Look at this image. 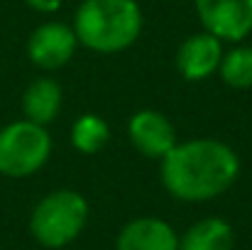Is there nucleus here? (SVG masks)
<instances>
[{
  "label": "nucleus",
  "mask_w": 252,
  "mask_h": 250,
  "mask_svg": "<svg viewBox=\"0 0 252 250\" xmlns=\"http://www.w3.org/2000/svg\"><path fill=\"white\" fill-rule=\"evenodd\" d=\"M159 177L169 194L179 201L201 204L225 194L240 177L238 152L213 138L176 143L159 160Z\"/></svg>",
  "instance_id": "f257e3e1"
},
{
  "label": "nucleus",
  "mask_w": 252,
  "mask_h": 250,
  "mask_svg": "<svg viewBox=\"0 0 252 250\" xmlns=\"http://www.w3.org/2000/svg\"><path fill=\"white\" fill-rule=\"evenodd\" d=\"M79 44L98 54L132 47L142 32V10L135 0H84L74 17Z\"/></svg>",
  "instance_id": "f03ea898"
},
{
  "label": "nucleus",
  "mask_w": 252,
  "mask_h": 250,
  "mask_svg": "<svg viewBox=\"0 0 252 250\" xmlns=\"http://www.w3.org/2000/svg\"><path fill=\"white\" fill-rule=\"evenodd\" d=\"M88 201L74 189L49 191L37 201L30 216V233L39 246L62 250L74 243L88 223Z\"/></svg>",
  "instance_id": "7ed1b4c3"
},
{
  "label": "nucleus",
  "mask_w": 252,
  "mask_h": 250,
  "mask_svg": "<svg viewBox=\"0 0 252 250\" xmlns=\"http://www.w3.org/2000/svg\"><path fill=\"white\" fill-rule=\"evenodd\" d=\"M52 155V135L32 120H15L0 130V174L25 179L47 165Z\"/></svg>",
  "instance_id": "20e7f679"
},
{
  "label": "nucleus",
  "mask_w": 252,
  "mask_h": 250,
  "mask_svg": "<svg viewBox=\"0 0 252 250\" xmlns=\"http://www.w3.org/2000/svg\"><path fill=\"white\" fill-rule=\"evenodd\" d=\"M206 32L220 42H240L252 32V0H193Z\"/></svg>",
  "instance_id": "39448f33"
},
{
  "label": "nucleus",
  "mask_w": 252,
  "mask_h": 250,
  "mask_svg": "<svg viewBox=\"0 0 252 250\" xmlns=\"http://www.w3.org/2000/svg\"><path fill=\"white\" fill-rule=\"evenodd\" d=\"M79 47L74 27L64 22H44L27 39V57L39 69H62L71 62Z\"/></svg>",
  "instance_id": "423d86ee"
},
{
  "label": "nucleus",
  "mask_w": 252,
  "mask_h": 250,
  "mask_svg": "<svg viewBox=\"0 0 252 250\" xmlns=\"http://www.w3.org/2000/svg\"><path fill=\"white\" fill-rule=\"evenodd\" d=\"M127 138L132 143V147L150 160H162L169 150L179 143L176 140V130L171 125L164 113L145 108L137 110L130 123H127Z\"/></svg>",
  "instance_id": "0eeeda50"
},
{
  "label": "nucleus",
  "mask_w": 252,
  "mask_h": 250,
  "mask_svg": "<svg viewBox=\"0 0 252 250\" xmlns=\"http://www.w3.org/2000/svg\"><path fill=\"white\" fill-rule=\"evenodd\" d=\"M223 42L211 32H198L186 37L176 49V69L186 81H203L218 71L223 59Z\"/></svg>",
  "instance_id": "6e6552de"
},
{
  "label": "nucleus",
  "mask_w": 252,
  "mask_h": 250,
  "mask_svg": "<svg viewBox=\"0 0 252 250\" xmlns=\"http://www.w3.org/2000/svg\"><path fill=\"white\" fill-rule=\"evenodd\" d=\"M115 250H179V233L162 218L140 216L120 228Z\"/></svg>",
  "instance_id": "1a4fd4ad"
},
{
  "label": "nucleus",
  "mask_w": 252,
  "mask_h": 250,
  "mask_svg": "<svg viewBox=\"0 0 252 250\" xmlns=\"http://www.w3.org/2000/svg\"><path fill=\"white\" fill-rule=\"evenodd\" d=\"M64 103L62 86L54 79H34L22 93V113L37 125H49L57 120Z\"/></svg>",
  "instance_id": "9d476101"
},
{
  "label": "nucleus",
  "mask_w": 252,
  "mask_h": 250,
  "mask_svg": "<svg viewBox=\"0 0 252 250\" xmlns=\"http://www.w3.org/2000/svg\"><path fill=\"white\" fill-rule=\"evenodd\" d=\"M235 233L225 218L208 216L179 236V250H233Z\"/></svg>",
  "instance_id": "9b49d317"
},
{
  "label": "nucleus",
  "mask_w": 252,
  "mask_h": 250,
  "mask_svg": "<svg viewBox=\"0 0 252 250\" xmlns=\"http://www.w3.org/2000/svg\"><path fill=\"white\" fill-rule=\"evenodd\" d=\"M110 140V128L98 113H84L71 125V145L81 155L100 152Z\"/></svg>",
  "instance_id": "f8f14e48"
},
{
  "label": "nucleus",
  "mask_w": 252,
  "mask_h": 250,
  "mask_svg": "<svg viewBox=\"0 0 252 250\" xmlns=\"http://www.w3.org/2000/svg\"><path fill=\"white\" fill-rule=\"evenodd\" d=\"M220 79L233 88H252V47L238 44L220 59Z\"/></svg>",
  "instance_id": "ddd939ff"
},
{
  "label": "nucleus",
  "mask_w": 252,
  "mask_h": 250,
  "mask_svg": "<svg viewBox=\"0 0 252 250\" xmlns=\"http://www.w3.org/2000/svg\"><path fill=\"white\" fill-rule=\"evenodd\" d=\"M37 12H57L62 7V0H25Z\"/></svg>",
  "instance_id": "4468645a"
}]
</instances>
